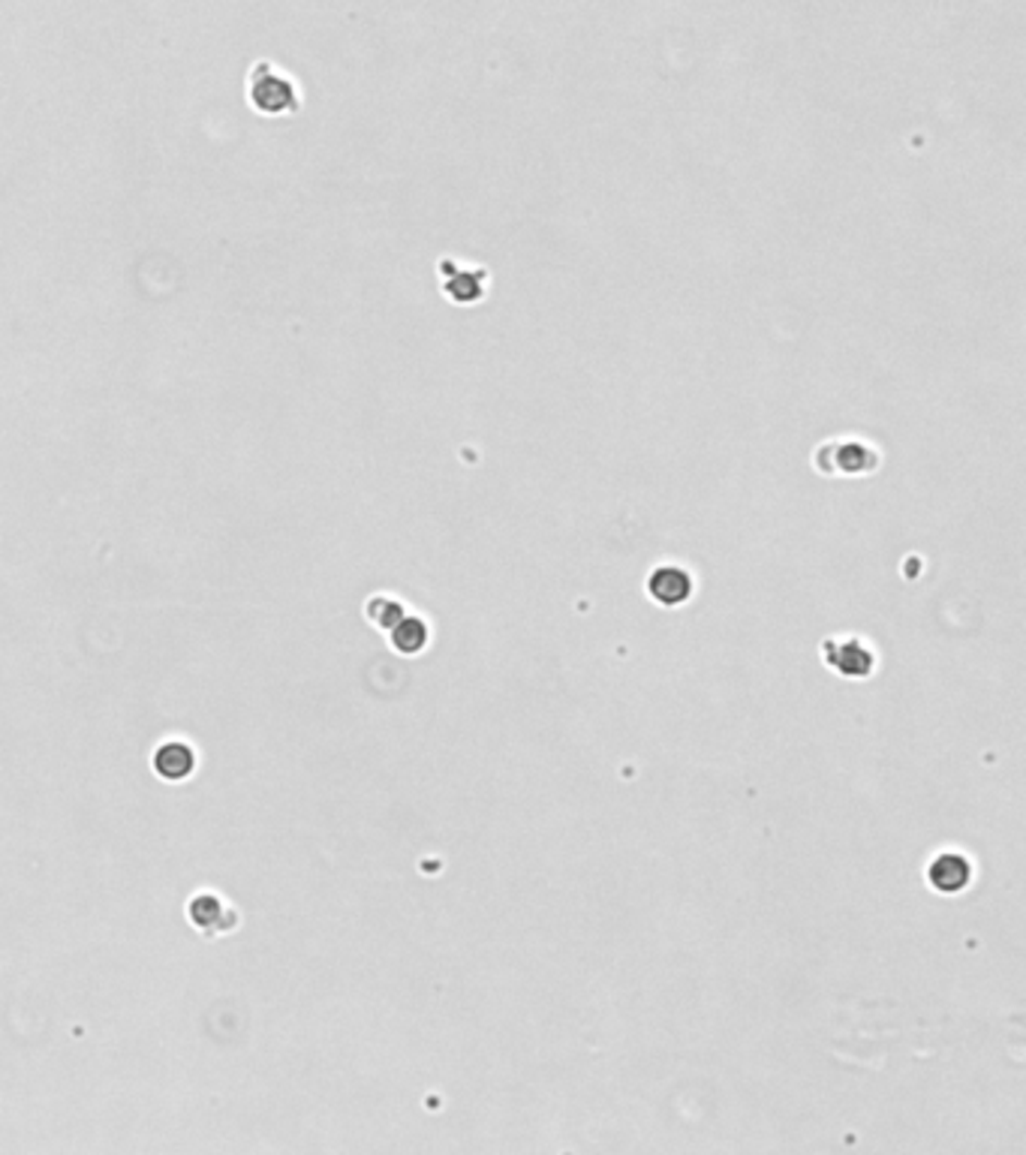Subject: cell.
<instances>
[{"mask_svg": "<svg viewBox=\"0 0 1026 1155\" xmlns=\"http://www.w3.org/2000/svg\"><path fill=\"white\" fill-rule=\"evenodd\" d=\"M813 467L828 479H867L883 467V449L861 434L828 437L816 445Z\"/></svg>", "mask_w": 1026, "mask_h": 1155, "instance_id": "cell-1", "label": "cell"}, {"mask_svg": "<svg viewBox=\"0 0 1026 1155\" xmlns=\"http://www.w3.org/2000/svg\"><path fill=\"white\" fill-rule=\"evenodd\" d=\"M245 97H248L250 109L262 117H286L296 115L301 109L299 81L265 58L250 64Z\"/></svg>", "mask_w": 1026, "mask_h": 1155, "instance_id": "cell-2", "label": "cell"}, {"mask_svg": "<svg viewBox=\"0 0 1026 1155\" xmlns=\"http://www.w3.org/2000/svg\"><path fill=\"white\" fill-rule=\"evenodd\" d=\"M822 660L846 680H864L876 671V650L858 636H834L822 641Z\"/></svg>", "mask_w": 1026, "mask_h": 1155, "instance_id": "cell-3", "label": "cell"}, {"mask_svg": "<svg viewBox=\"0 0 1026 1155\" xmlns=\"http://www.w3.org/2000/svg\"><path fill=\"white\" fill-rule=\"evenodd\" d=\"M442 277V296L455 304H479L488 292V268L485 265H470V262L440 260Z\"/></svg>", "mask_w": 1026, "mask_h": 1155, "instance_id": "cell-4", "label": "cell"}, {"mask_svg": "<svg viewBox=\"0 0 1026 1155\" xmlns=\"http://www.w3.org/2000/svg\"><path fill=\"white\" fill-rule=\"evenodd\" d=\"M645 590L648 597L663 605V608H680L684 602H689V597L696 593V578L692 572L684 569L680 563H660L648 572V581H645Z\"/></svg>", "mask_w": 1026, "mask_h": 1155, "instance_id": "cell-5", "label": "cell"}, {"mask_svg": "<svg viewBox=\"0 0 1026 1155\" xmlns=\"http://www.w3.org/2000/svg\"><path fill=\"white\" fill-rule=\"evenodd\" d=\"M973 879V867L969 861L958 852H942L939 857H934L930 870H927V882L934 884L939 894H958Z\"/></svg>", "mask_w": 1026, "mask_h": 1155, "instance_id": "cell-6", "label": "cell"}, {"mask_svg": "<svg viewBox=\"0 0 1026 1155\" xmlns=\"http://www.w3.org/2000/svg\"><path fill=\"white\" fill-rule=\"evenodd\" d=\"M389 641H391V648L398 650V653H403V656H416V653H422V650L428 648V641H430L428 620H422L418 614H403L401 620L389 629Z\"/></svg>", "mask_w": 1026, "mask_h": 1155, "instance_id": "cell-7", "label": "cell"}, {"mask_svg": "<svg viewBox=\"0 0 1026 1155\" xmlns=\"http://www.w3.org/2000/svg\"><path fill=\"white\" fill-rule=\"evenodd\" d=\"M157 774L163 779H187L193 774L196 755L193 750L182 743V740H172V743H163L154 755Z\"/></svg>", "mask_w": 1026, "mask_h": 1155, "instance_id": "cell-8", "label": "cell"}, {"mask_svg": "<svg viewBox=\"0 0 1026 1155\" xmlns=\"http://www.w3.org/2000/svg\"><path fill=\"white\" fill-rule=\"evenodd\" d=\"M364 614H367V620H371V624L379 626V629H386V632H389L391 626L398 624L403 614H406V608H403L401 599L386 597V593H377V597L367 599V605H364Z\"/></svg>", "mask_w": 1026, "mask_h": 1155, "instance_id": "cell-9", "label": "cell"}]
</instances>
